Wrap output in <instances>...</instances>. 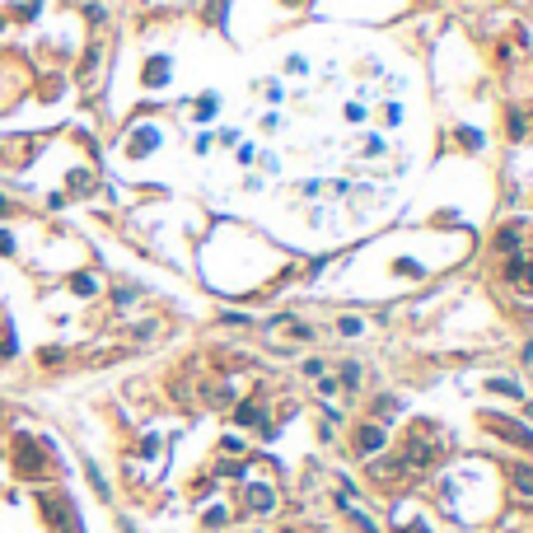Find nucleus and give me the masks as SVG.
<instances>
[{
  "label": "nucleus",
  "instance_id": "obj_1",
  "mask_svg": "<svg viewBox=\"0 0 533 533\" xmlns=\"http://www.w3.org/2000/svg\"><path fill=\"white\" fill-rule=\"evenodd\" d=\"M356 449H361V454H375V449H384V430H379V426H365L361 440H356Z\"/></svg>",
  "mask_w": 533,
  "mask_h": 533
},
{
  "label": "nucleus",
  "instance_id": "obj_2",
  "mask_svg": "<svg viewBox=\"0 0 533 533\" xmlns=\"http://www.w3.org/2000/svg\"><path fill=\"white\" fill-rule=\"evenodd\" d=\"M501 435H505V440H519L524 449H533V435L524 430V426H515V421H501Z\"/></svg>",
  "mask_w": 533,
  "mask_h": 533
},
{
  "label": "nucleus",
  "instance_id": "obj_3",
  "mask_svg": "<svg viewBox=\"0 0 533 533\" xmlns=\"http://www.w3.org/2000/svg\"><path fill=\"white\" fill-rule=\"evenodd\" d=\"M248 505L257 510V515H262V510H271V491H266V486H248Z\"/></svg>",
  "mask_w": 533,
  "mask_h": 533
},
{
  "label": "nucleus",
  "instance_id": "obj_4",
  "mask_svg": "<svg viewBox=\"0 0 533 533\" xmlns=\"http://www.w3.org/2000/svg\"><path fill=\"white\" fill-rule=\"evenodd\" d=\"M510 477H515V491H524V496H533V468H515Z\"/></svg>",
  "mask_w": 533,
  "mask_h": 533
},
{
  "label": "nucleus",
  "instance_id": "obj_5",
  "mask_svg": "<svg viewBox=\"0 0 533 533\" xmlns=\"http://www.w3.org/2000/svg\"><path fill=\"white\" fill-rule=\"evenodd\" d=\"M164 75H169V61H164V57H155V61H150V70H145V80H150V84H164Z\"/></svg>",
  "mask_w": 533,
  "mask_h": 533
},
{
  "label": "nucleus",
  "instance_id": "obj_6",
  "mask_svg": "<svg viewBox=\"0 0 533 533\" xmlns=\"http://www.w3.org/2000/svg\"><path fill=\"white\" fill-rule=\"evenodd\" d=\"M239 421H248V426H262V407H239Z\"/></svg>",
  "mask_w": 533,
  "mask_h": 533
},
{
  "label": "nucleus",
  "instance_id": "obj_7",
  "mask_svg": "<svg viewBox=\"0 0 533 533\" xmlns=\"http://www.w3.org/2000/svg\"><path fill=\"white\" fill-rule=\"evenodd\" d=\"M491 389L505 393V398H519V384H505V379H491Z\"/></svg>",
  "mask_w": 533,
  "mask_h": 533
},
{
  "label": "nucleus",
  "instance_id": "obj_8",
  "mask_svg": "<svg viewBox=\"0 0 533 533\" xmlns=\"http://www.w3.org/2000/svg\"><path fill=\"white\" fill-rule=\"evenodd\" d=\"M150 141H155V136H150V131H141V136H136V145H131V150H136V155H145V150H150Z\"/></svg>",
  "mask_w": 533,
  "mask_h": 533
},
{
  "label": "nucleus",
  "instance_id": "obj_9",
  "mask_svg": "<svg viewBox=\"0 0 533 533\" xmlns=\"http://www.w3.org/2000/svg\"><path fill=\"white\" fill-rule=\"evenodd\" d=\"M496 243H501V248H515L519 234H515V230H501V239H496Z\"/></svg>",
  "mask_w": 533,
  "mask_h": 533
},
{
  "label": "nucleus",
  "instance_id": "obj_10",
  "mask_svg": "<svg viewBox=\"0 0 533 533\" xmlns=\"http://www.w3.org/2000/svg\"><path fill=\"white\" fill-rule=\"evenodd\" d=\"M5 211H10V206H5V197H0V216H5Z\"/></svg>",
  "mask_w": 533,
  "mask_h": 533
}]
</instances>
